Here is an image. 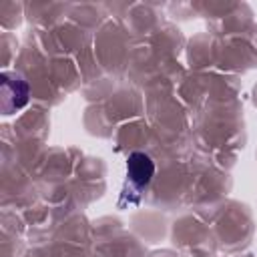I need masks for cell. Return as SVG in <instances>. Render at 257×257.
Masks as SVG:
<instances>
[{
  "label": "cell",
  "mask_w": 257,
  "mask_h": 257,
  "mask_svg": "<svg viewBox=\"0 0 257 257\" xmlns=\"http://www.w3.org/2000/svg\"><path fill=\"white\" fill-rule=\"evenodd\" d=\"M126 177L137 187V191L145 189L155 177V163L145 153H131L126 159Z\"/></svg>",
  "instance_id": "7a4b0ae2"
},
{
  "label": "cell",
  "mask_w": 257,
  "mask_h": 257,
  "mask_svg": "<svg viewBox=\"0 0 257 257\" xmlns=\"http://www.w3.org/2000/svg\"><path fill=\"white\" fill-rule=\"evenodd\" d=\"M30 98V88L28 82L12 72H2L0 74V106L4 114L18 112L28 104Z\"/></svg>",
  "instance_id": "6da1fadb"
}]
</instances>
